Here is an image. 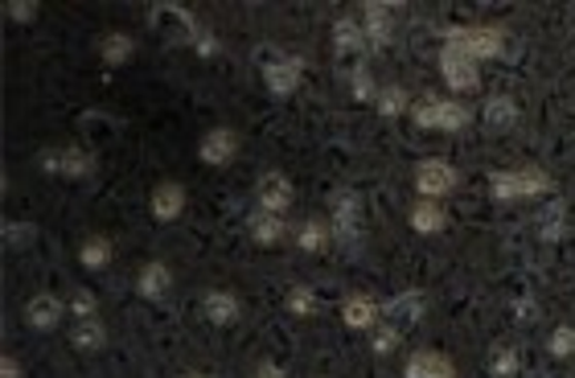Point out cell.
I'll return each instance as SVG.
<instances>
[{
	"instance_id": "obj_1",
	"label": "cell",
	"mask_w": 575,
	"mask_h": 378,
	"mask_svg": "<svg viewBox=\"0 0 575 378\" xmlns=\"http://www.w3.org/2000/svg\"><path fill=\"white\" fill-rule=\"evenodd\" d=\"M448 38V46H456V50H465L468 58H502L506 54V33L494 26H456L444 33Z\"/></svg>"
},
{
	"instance_id": "obj_2",
	"label": "cell",
	"mask_w": 575,
	"mask_h": 378,
	"mask_svg": "<svg viewBox=\"0 0 575 378\" xmlns=\"http://www.w3.org/2000/svg\"><path fill=\"white\" fill-rule=\"evenodd\" d=\"M460 186V173L444 157H428V161L415 165V193L419 198H432V202H444L453 189Z\"/></svg>"
},
{
	"instance_id": "obj_3",
	"label": "cell",
	"mask_w": 575,
	"mask_h": 378,
	"mask_svg": "<svg viewBox=\"0 0 575 378\" xmlns=\"http://www.w3.org/2000/svg\"><path fill=\"white\" fill-rule=\"evenodd\" d=\"M440 79L448 82L456 94L477 91V87H482V62H477V58H468L465 50H456V46H444L440 50Z\"/></svg>"
},
{
	"instance_id": "obj_4",
	"label": "cell",
	"mask_w": 575,
	"mask_h": 378,
	"mask_svg": "<svg viewBox=\"0 0 575 378\" xmlns=\"http://www.w3.org/2000/svg\"><path fill=\"white\" fill-rule=\"evenodd\" d=\"M329 227H334L337 243L354 247L361 239V193L358 189H341L334 193V215H329Z\"/></svg>"
},
{
	"instance_id": "obj_5",
	"label": "cell",
	"mask_w": 575,
	"mask_h": 378,
	"mask_svg": "<svg viewBox=\"0 0 575 378\" xmlns=\"http://www.w3.org/2000/svg\"><path fill=\"white\" fill-rule=\"evenodd\" d=\"M41 169L54 177H67V181H82V177L95 173V152L82 149V145L50 149V152H41Z\"/></svg>"
},
{
	"instance_id": "obj_6",
	"label": "cell",
	"mask_w": 575,
	"mask_h": 378,
	"mask_svg": "<svg viewBox=\"0 0 575 378\" xmlns=\"http://www.w3.org/2000/svg\"><path fill=\"white\" fill-rule=\"evenodd\" d=\"M300 79H305V58L300 54H280L264 62V87L280 99H288L300 87Z\"/></svg>"
},
{
	"instance_id": "obj_7",
	"label": "cell",
	"mask_w": 575,
	"mask_h": 378,
	"mask_svg": "<svg viewBox=\"0 0 575 378\" xmlns=\"http://www.w3.org/2000/svg\"><path fill=\"white\" fill-rule=\"evenodd\" d=\"M296 189L293 181H288V173H280V169H268V173L255 181V206L259 210H268V215H284L288 206H293Z\"/></svg>"
},
{
	"instance_id": "obj_8",
	"label": "cell",
	"mask_w": 575,
	"mask_h": 378,
	"mask_svg": "<svg viewBox=\"0 0 575 378\" xmlns=\"http://www.w3.org/2000/svg\"><path fill=\"white\" fill-rule=\"evenodd\" d=\"M198 157H201V165H215V169L230 165L235 157H239V132H235V128H227V123L210 128V132L201 136Z\"/></svg>"
},
{
	"instance_id": "obj_9",
	"label": "cell",
	"mask_w": 575,
	"mask_h": 378,
	"mask_svg": "<svg viewBox=\"0 0 575 378\" xmlns=\"http://www.w3.org/2000/svg\"><path fill=\"white\" fill-rule=\"evenodd\" d=\"M341 325L354 329V334H375L378 325H383V305H378L375 297L358 292V297H349L346 305H341Z\"/></svg>"
},
{
	"instance_id": "obj_10",
	"label": "cell",
	"mask_w": 575,
	"mask_h": 378,
	"mask_svg": "<svg viewBox=\"0 0 575 378\" xmlns=\"http://www.w3.org/2000/svg\"><path fill=\"white\" fill-rule=\"evenodd\" d=\"M67 300H58L54 292H38V297L26 300V325L29 329H38V334H50L58 329V321L67 317Z\"/></svg>"
},
{
	"instance_id": "obj_11",
	"label": "cell",
	"mask_w": 575,
	"mask_h": 378,
	"mask_svg": "<svg viewBox=\"0 0 575 378\" xmlns=\"http://www.w3.org/2000/svg\"><path fill=\"white\" fill-rule=\"evenodd\" d=\"M186 206H189V193L181 181H161V186L152 189V198H148V210H152L157 222H177V218L186 215Z\"/></svg>"
},
{
	"instance_id": "obj_12",
	"label": "cell",
	"mask_w": 575,
	"mask_h": 378,
	"mask_svg": "<svg viewBox=\"0 0 575 378\" xmlns=\"http://www.w3.org/2000/svg\"><path fill=\"white\" fill-rule=\"evenodd\" d=\"M361 26H366V41H370V50H387L390 38H395V17H390V4H361Z\"/></svg>"
},
{
	"instance_id": "obj_13",
	"label": "cell",
	"mask_w": 575,
	"mask_h": 378,
	"mask_svg": "<svg viewBox=\"0 0 575 378\" xmlns=\"http://www.w3.org/2000/svg\"><path fill=\"white\" fill-rule=\"evenodd\" d=\"M136 292H140L148 305H157V300L169 297V292H174V271H169V263L148 259L145 268H140V276H136Z\"/></svg>"
},
{
	"instance_id": "obj_14",
	"label": "cell",
	"mask_w": 575,
	"mask_h": 378,
	"mask_svg": "<svg viewBox=\"0 0 575 378\" xmlns=\"http://www.w3.org/2000/svg\"><path fill=\"white\" fill-rule=\"evenodd\" d=\"M201 312H206V321L210 325H239L242 317V300L230 292V288H210L206 297H201Z\"/></svg>"
},
{
	"instance_id": "obj_15",
	"label": "cell",
	"mask_w": 575,
	"mask_h": 378,
	"mask_svg": "<svg viewBox=\"0 0 575 378\" xmlns=\"http://www.w3.org/2000/svg\"><path fill=\"white\" fill-rule=\"evenodd\" d=\"M403 378H456V366L440 350H415L403 366Z\"/></svg>"
},
{
	"instance_id": "obj_16",
	"label": "cell",
	"mask_w": 575,
	"mask_h": 378,
	"mask_svg": "<svg viewBox=\"0 0 575 378\" xmlns=\"http://www.w3.org/2000/svg\"><path fill=\"white\" fill-rule=\"evenodd\" d=\"M334 50L337 54H366L370 50V41H366V26H361L358 17H337L334 21Z\"/></svg>"
},
{
	"instance_id": "obj_17",
	"label": "cell",
	"mask_w": 575,
	"mask_h": 378,
	"mask_svg": "<svg viewBox=\"0 0 575 378\" xmlns=\"http://www.w3.org/2000/svg\"><path fill=\"white\" fill-rule=\"evenodd\" d=\"M247 235L255 239V247H280L284 239H288V222H284V215L259 210V215H251V222H247Z\"/></svg>"
},
{
	"instance_id": "obj_18",
	"label": "cell",
	"mask_w": 575,
	"mask_h": 378,
	"mask_svg": "<svg viewBox=\"0 0 575 378\" xmlns=\"http://www.w3.org/2000/svg\"><path fill=\"white\" fill-rule=\"evenodd\" d=\"M407 222H412L415 235H440V230L448 227V210H444V202L419 198V202L412 206V215H407Z\"/></svg>"
},
{
	"instance_id": "obj_19",
	"label": "cell",
	"mask_w": 575,
	"mask_h": 378,
	"mask_svg": "<svg viewBox=\"0 0 575 378\" xmlns=\"http://www.w3.org/2000/svg\"><path fill=\"white\" fill-rule=\"evenodd\" d=\"M329 243H334V227L321 222V218H305V222L296 227V247H300L305 256H321V251H329Z\"/></svg>"
},
{
	"instance_id": "obj_20",
	"label": "cell",
	"mask_w": 575,
	"mask_h": 378,
	"mask_svg": "<svg viewBox=\"0 0 575 378\" xmlns=\"http://www.w3.org/2000/svg\"><path fill=\"white\" fill-rule=\"evenodd\" d=\"M485 128L489 132H509L514 123H518V103L509 99V94H494V99H485Z\"/></svg>"
},
{
	"instance_id": "obj_21",
	"label": "cell",
	"mask_w": 575,
	"mask_h": 378,
	"mask_svg": "<svg viewBox=\"0 0 575 378\" xmlns=\"http://www.w3.org/2000/svg\"><path fill=\"white\" fill-rule=\"evenodd\" d=\"M70 346L82 354H95L108 346V325L99 321V317H91V321H75V329H70Z\"/></svg>"
},
{
	"instance_id": "obj_22",
	"label": "cell",
	"mask_w": 575,
	"mask_h": 378,
	"mask_svg": "<svg viewBox=\"0 0 575 378\" xmlns=\"http://www.w3.org/2000/svg\"><path fill=\"white\" fill-rule=\"evenodd\" d=\"M375 108L383 120H399V116L412 111V94H407V87H399V82H383Z\"/></svg>"
},
{
	"instance_id": "obj_23",
	"label": "cell",
	"mask_w": 575,
	"mask_h": 378,
	"mask_svg": "<svg viewBox=\"0 0 575 378\" xmlns=\"http://www.w3.org/2000/svg\"><path fill=\"white\" fill-rule=\"evenodd\" d=\"M111 239H103V235H91V239H82V247H79V263L87 271H103L111 263Z\"/></svg>"
},
{
	"instance_id": "obj_24",
	"label": "cell",
	"mask_w": 575,
	"mask_h": 378,
	"mask_svg": "<svg viewBox=\"0 0 575 378\" xmlns=\"http://www.w3.org/2000/svg\"><path fill=\"white\" fill-rule=\"evenodd\" d=\"M132 54H136V41L128 38V33H120V29L99 41V58H103L108 67H123V62H132Z\"/></svg>"
},
{
	"instance_id": "obj_25",
	"label": "cell",
	"mask_w": 575,
	"mask_h": 378,
	"mask_svg": "<svg viewBox=\"0 0 575 378\" xmlns=\"http://www.w3.org/2000/svg\"><path fill=\"white\" fill-rule=\"evenodd\" d=\"M383 312H387V321H395V325L407 329V325H415L419 317H424V297H419V292H403V297L390 300Z\"/></svg>"
},
{
	"instance_id": "obj_26",
	"label": "cell",
	"mask_w": 575,
	"mask_h": 378,
	"mask_svg": "<svg viewBox=\"0 0 575 378\" xmlns=\"http://www.w3.org/2000/svg\"><path fill=\"white\" fill-rule=\"evenodd\" d=\"M284 309L293 312V317H300V321H308V317H317L321 300H317V292H313L308 284H293L288 297H284Z\"/></svg>"
},
{
	"instance_id": "obj_27",
	"label": "cell",
	"mask_w": 575,
	"mask_h": 378,
	"mask_svg": "<svg viewBox=\"0 0 575 378\" xmlns=\"http://www.w3.org/2000/svg\"><path fill=\"white\" fill-rule=\"evenodd\" d=\"M543 193H551V173H543L538 165L518 169V202H531V198H543Z\"/></svg>"
},
{
	"instance_id": "obj_28",
	"label": "cell",
	"mask_w": 575,
	"mask_h": 378,
	"mask_svg": "<svg viewBox=\"0 0 575 378\" xmlns=\"http://www.w3.org/2000/svg\"><path fill=\"white\" fill-rule=\"evenodd\" d=\"M473 120H477V116H473L468 103H460V99H440V132H465Z\"/></svg>"
},
{
	"instance_id": "obj_29",
	"label": "cell",
	"mask_w": 575,
	"mask_h": 378,
	"mask_svg": "<svg viewBox=\"0 0 575 378\" xmlns=\"http://www.w3.org/2000/svg\"><path fill=\"white\" fill-rule=\"evenodd\" d=\"M489 370H494V378H518V370H522L518 346H494V354H489Z\"/></svg>"
},
{
	"instance_id": "obj_30",
	"label": "cell",
	"mask_w": 575,
	"mask_h": 378,
	"mask_svg": "<svg viewBox=\"0 0 575 378\" xmlns=\"http://www.w3.org/2000/svg\"><path fill=\"white\" fill-rule=\"evenodd\" d=\"M349 91H354L358 103H378V91H383V87H378L375 74H370L366 67H354L349 70Z\"/></svg>"
},
{
	"instance_id": "obj_31",
	"label": "cell",
	"mask_w": 575,
	"mask_h": 378,
	"mask_svg": "<svg viewBox=\"0 0 575 378\" xmlns=\"http://www.w3.org/2000/svg\"><path fill=\"white\" fill-rule=\"evenodd\" d=\"M489 193H494V202H518V169L489 173Z\"/></svg>"
},
{
	"instance_id": "obj_32",
	"label": "cell",
	"mask_w": 575,
	"mask_h": 378,
	"mask_svg": "<svg viewBox=\"0 0 575 378\" xmlns=\"http://www.w3.org/2000/svg\"><path fill=\"white\" fill-rule=\"evenodd\" d=\"M412 120L419 132H440V99H419V103H412Z\"/></svg>"
},
{
	"instance_id": "obj_33",
	"label": "cell",
	"mask_w": 575,
	"mask_h": 378,
	"mask_svg": "<svg viewBox=\"0 0 575 378\" xmlns=\"http://www.w3.org/2000/svg\"><path fill=\"white\" fill-rule=\"evenodd\" d=\"M547 350H551V358H559V362L575 358V325H555L547 338Z\"/></svg>"
},
{
	"instance_id": "obj_34",
	"label": "cell",
	"mask_w": 575,
	"mask_h": 378,
	"mask_svg": "<svg viewBox=\"0 0 575 378\" xmlns=\"http://www.w3.org/2000/svg\"><path fill=\"white\" fill-rule=\"evenodd\" d=\"M399 341H403V325H395V321H383L375 329V338H370V350L383 358V354H395L399 350Z\"/></svg>"
},
{
	"instance_id": "obj_35",
	"label": "cell",
	"mask_w": 575,
	"mask_h": 378,
	"mask_svg": "<svg viewBox=\"0 0 575 378\" xmlns=\"http://www.w3.org/2000/svg\"><path fill=\"white\" fill-rule=\"evenodd\" d=\"M67 309H70V317H75V321H91V317H99V300H95L87 288H75V292H70V300H67Z\"/></svg>"
},
{
	"instance_id": "obj_36",
	"label": "cell",
	"mask_w": 575,
	"mask_h": 378,
	"mask_svg": "<svg viewBox=\"0 0 575 378\" xmlns=\"http://www.w3.org/2000/svg\"><path fill=\"white\" fill-rule=\"evenodd\" d=\"M4 13L13 17L17 26H33L38 13H41V4L38 0H9V4H4Z\"/></svg>"
},
{
	"instance_id": "obj_37",
	"label": "cell",
	"mask_w": 575,
	"mask_h": 378,
	"mask_svg": "<svg viewBox=\"0 0 575 378\" xmlns=\"http://www.w3.org/2000/svg\"><path fill=\"white\" fill-rule=\"evenodd\" d=\"M186 41H189V50H198V58H215L218 54V38L210 33V29H194Z\"/></svg>"
},
{
	"instance_id": "obj_38",
	"label": "cell",
	"mask_w": 575,
	"mask_h": 378,
	"mask_svg": "<svg viewBox=\"0 0 575 378\" xmlns=\"http://www.w3.org/2000/svg\"><path fill=\"white\" fill-rule=\"evenodd\" d=\"M33 235H38V227H29V222H4V243L9 247L33 243Z\"/></svg>"
},
{
	"instance_id": "obj_39",
	"label": "cell",
	"mask_w": 575,
	"mask_h": 378,
	"mask_svg": "<svg viewBox=\"0 0 575 378\" xmlns=\"http://www.w3.org/2000/svg\"><path fill=\"white\" fill-rule=\"evenodd\" d=\"M251 378H288V370H284L280 362H271V358H268V362L255 366V375H251Z\"/></svg>"
},
{
	"instance_id": "obj_40",
	"label": "cell",
	"mask_w": 575,
	"mask_h": 378,
	"mask_svg": "<svg viewBox=\"0 0 575 378\" xmlns=\"http://www.w3.org/2000/svg\"><path fill=\"white\" fill-rule=\"evenodd\" d=\"M0 378H26V366L17 362L13 354H4V362H0Z\"/></svg>"
},
{
	"instance_id": "obj_41",
	"label": "cell",
	"mask_w": 575,
	"mask_h": 378,
	"mask_svg": "<svg viewBox=\"0 0 575 378\" xmlns=\"http://www.w3.org/2000/svg\"><path fill=\"white\" fill-rule=\"evenodd\" d=\"M514 317H522V321H535V300H514Z\"/></svg>"
},
{
	"instance_id": "obj_42",
	"label": "cell",
	"mask_w": 575,
	"mask_h": 378,
	"mask_svg": "<svg viewBox=\"0 0 575 378\" xmlns=\"http://www.w3.org/2000/svg\"><path fill=\"white\" fill-rule=\"evenodd\" d=\"M186 378H210V375H201V370H189V375Z\"/></svg>"
}]
</instances>
